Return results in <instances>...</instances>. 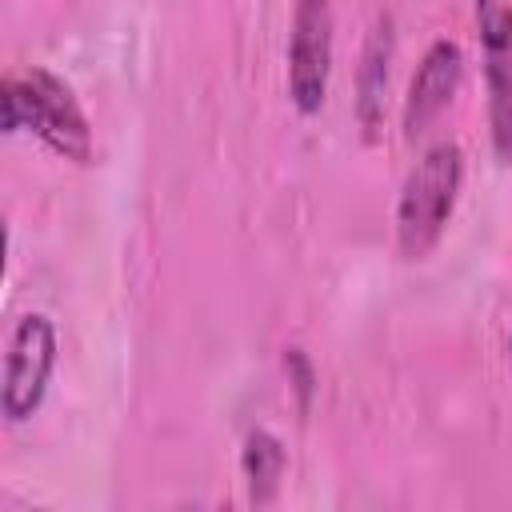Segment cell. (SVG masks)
I'll use <instances>...</instances> for the list:
<instances>
[{
    "label": "cell",
    "instance_id": "cell-3",
    "mask_svg": "<svg viewBox=\"0 0 512 512\" xmlns=\"http://www.w3.org/2000/svg\"><path fill=\"white\" fill-rule=\"evenodd\" d=\"M56 372V324L44 312H24L8 332L0 412L8 424H24L40 412L48 380Z\"/></svg>",
    "mask_w": 512,
    "mask_h": 512
},
{
    "label": "cell",
    "instance_id": "cell-9",
    "mask_svg": "<svg viewBox=\"0 0 512 512\" xmlns=\"http://www.w3.org/2000/svg\"><path fill=\"white\" fill-rule=\"evenodd\" d=\"M508 360H512V336H508Z\"/></svg>",
    "mask_w": 512,
    "mask_h": 512
},
{
    "label": "cell",
    "instance_id": "cell-1",
    "mask_svg": "<svg viewBox=\"0 0 512 512\" xmlns=\"http://www.w3.org/2000/svg\"><path fill=\"white\" fill-rule=\"evenodd\" d=\"M0 128L12 132H32L44 148L72 164H92L96 140H92V120L72 92L64 76L40 64H24L4 72L0 84Z\"/></svg>",
    "mask_w": 512,
    "mask_h": 512
},
{
    "label": "cell",
    "instance_id": "cell-6",
    "mask_svg": "<svg viewBox=\"0 0 512 512\" xmlns=\"http://www.w3.org/2000/svg\"><path fill=\"white\" fill-rule=\"evenodd\" d=\"M464 84V48L448 36H436L416 72H412V84H408V96H404V112H400V124H404V136L408 140H420L440 116L444 108L456 100Z\"/></svg>",
    "mask_w": 512,
    "mask_h": 512
},
{
    "label": "cell",
    "instance_id": "cell-8",
    "mask_svg": "<svg viewBox=\"0 0 512 512\" xmlns=\"http://www.w3.org/2000/svg\"><path fill=\"white\" fill-rule=\"evenodd\" d=\"M284 468H288L284 444L268 428H252L244 436V448H240V472H244V484H248V500L252 504H272L280 496Z\"/></svg>",
    "mask_w": 512,
    "mask_h": 512
},
{
    "label": "cell",
    "instance_id": "cell-5",
    "mask_svg": "<svg viewBox=\"0 0 512 512\" xmlns=\"http://www.w3.org/2000/svg\"><path fill=\"white\" fill-rule=\"evenodd\" d=\"M476 32L488 88V132L504 164H512V4L476 0Z\"/></svg>",
    "mask_w": 512,
    "mask_h": 512
},
{
    "label": "cell",
    "instance_id": "cell-4",
    "mask_svg": "<svg viewBox=\"0 0 512 512\" xmlns=\"http://www.w3.org/2000/svg\"><path fill=\"white\" fill-rule=\"evenodd\" d=\"M332 40H336L332 0H296L284 60H288V100L300 116H316L328 100Z\"/></svg>",
    "mask_w": 512,
    "mask_h": 512
},
{
    "label": "cell",
    "instance_id": "cell-7",
    "mask_svg": "<svg viewBox=\"0 0 512 512\" xmlns=\"http://www.w3.org/2000/svg\"><path fill=\"white\" fill-rule=\"evenodd\" d=\"M392 60H396V32H392V16L380 12L364 36L360 68H356V120H360L364 136H376L384 124Z\"/></svg>",
    "mask_w": 512,
    "mask_h": 512
},
{
    "label": "cell",
    "instance_id": "cell-2",
    "mask_svg": "<svg viewBox=\"0 0 512 512\" xmlns=\"http://www.w3.org/2000/svg\"><path fill=\"white\" fill-rule=\"evenodd\" d=\"M464 188V152L456 140H436L432 148L420 152V160L404 172V184L396 192V248L404 260H424L460 200Z\"/></svg>",
    "mask_w": 512,
    "mask_h": 512
}]
</instances>
